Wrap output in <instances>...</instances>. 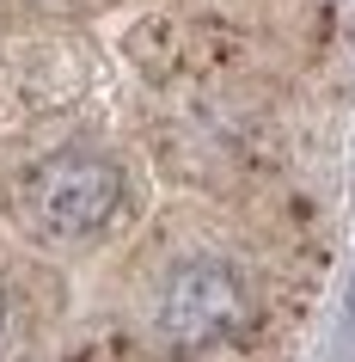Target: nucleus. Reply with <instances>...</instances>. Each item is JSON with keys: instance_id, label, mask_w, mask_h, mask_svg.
<instances>
[{"instance_id": "nucleus-3", "label": "nucleus", "mask_w": 355, "mask_h": 362, "mask_svg": "<svg viewBox=\"0 0 355 362\" xmlns=\"http://www.w3.org/2000/svg\"><path fill=\"white\" fill-rule=\"evenodd\" d=\"M0 320H6V301H0Z\"/></svg>"}, {"instance_id": "nucleus-1", "label": "nucleus", "mask_w": 355, "mask_h": 362, "mask_svg": "<svg viewBox=\"0 0 355 362\" xmlns=\"http://www.w3.org/2000/svg\"><path fill=\"white\" fill-rule=\"evenodd\" d=\"M25 209L37 215L43 233H98L123 209V172L98 153H49L31 178H25Z\"/></svg>"}, {"instance_id": "nucleus-2", "label": "nucleus", "mask_w": 355, "mask_h": 362, "mask_svg": "<svg viewBox=\"0 0 355 362\" xmlns=\"http://www.w3.org/2000/svg\"><path fill=\"white\" fill-rule=\"evenodd\" d=\"M251 313L239 276L227 264H184L172 270L166 295H160V332H166L178 350H208V344L233 338Z\"/></svg>"}]
</instances>
